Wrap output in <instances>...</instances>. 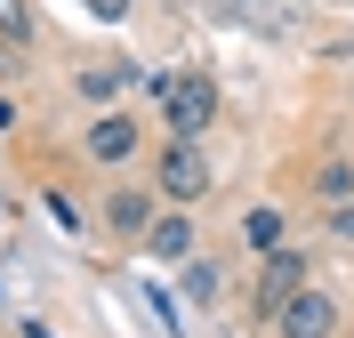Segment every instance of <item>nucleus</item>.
<instances>
[{"mask_svg": "<svg viewBox=\"0 0 354 338\" xmlns=\"http://www.w3.org/2000/svg\"><path fill=\"white\" fill-rule=\"evenodd\" d=\"M161 121H169V137H185V145H194V137L218 121V81H209V73H185V81H169V97H161Z\"/></svg>", "mask_w": 354, "mask_h": 338, "instance_id": "1", "label": "nucleus"}, {"mask_svg": "<svg viewBox=\"0 0 354 338\" xmlns=\"http://www.w3.org/2000/svg\"><path fill=\"white\" fill-rule=\"evenodd\" d=\"M330 234H338V242H354V209H346V202H330Z\"/></svg>", "mask_w": 354, "mask_h": 338, "instance_id": "13", "label": "nucleus"}, {"mask_svg": "<svg viewBox=\"0 0 354 338\" xmlns=\"http://www.w3.org/2000/svg\"><path fill=\"white\" fill-rule=\"evenodd\" d=\"M113 89H121V73H113V65H88V73H81V97H88V105H105Z\"/></svg>", "mask_w": 354, "mask_h": 338, "instance_id": "11", "label": "nucleus"}, {"mask_svg": "<svg viewBox=\"0 0 354 338\" xmlns=\"http://www.w3.org/2000/svg\"><path fill=\"white\" fill-rule=\"evenodd\" d=\"M298 290H306V258H298V250H274V258H266V274H258V298H250V306L274 322Z\"/></svg>", "mask_w": 354, "mask_h": 338, "instance_id": "3", "label": "nucleus"}, {"mask_svg": "<svg viewBox=\"0 0 354 338\" xmlns=\"http://www.w3.org/2000/svg\"><path fill=\"white\" fill-rule=\"evenodd\" d=\"M274 338H338V298L306 282V290H298L282 314H274Z\"/></svg>", "mask_w": 354, "mask_h": 338, "instance_id": "2", "label": "nucleus"}, {"mask_svg": "<svg viewBox=\"0 0 354 338\" xmlns=\"http://www.w3.org/2000/svg\"><path fill=\"white\" fill-rule=\"evenodd\" d=\"M145 250H153L161 266H185V258H194V225H185V209H153V225H145Z\"/></svg>", "mask_w": 354, "mask_h": 338, "instance_id": "5", "label": "nucleus"}, {"mask_svg": "<svg viewBox=\"0 0 354 338\" xmlns=\"http://www.w3.org/2000/svg\"><path fill=\"white\" fill-rule=\"evenodd\" d=\"M242 242L258 250V258H274V250H290V218H282V209H250V218H242Z\"/></svg>", "mask_w": 354, "mask_h": 338, "instance_id": "8", "label": "nucleus"}, {"mask_svg": "<svg viewBox=\"0 0 354 338\" xmlns=\"http://www.w3.org/2000/svg\"><path fill=\"white\" fill-rule=\"evenodd\" d=\"M0 41H32V17H24V0H0Z\"/></svg>", "mask_w": 354, "mask_h": 338, "instance_id": "12", "label": "nucleus"}, {"mask_svg": "<svg viewBox=\"0 0 354 338\" xmlns=\"http://www.w3.org/2000/svg\"><path fill=\"white\" fill-rule=\"evenodd\" d=\"M88 8H97V17H121V8H129V0H88Z\"/></svg>", "mask_w": 354, "mask_h": 338, "instance_id": "14", "label": "nucleus"}, {"mask_svg": "<svg viewBox=\"0 0 354 338\" xmlns=\"http://www.w3.org/2000/svg\"><path fill=\"white\" fill-rule=\"evenodd\" d=\"M185 298H201V306L218 298V266L209 258H185Z\"/></svg>", "mask_w": 354, "mask_h": 338, "instance_id": "10", "label": "nucleus"}, {"mask_svg": "<svg viewBox=\"0 0 354 338\" xmlns=\"http://www.w3.org/2000/svg\"><path fill=\"white\" fill-rule=\"evenodd\" d=\"M161 194H169V202H201V194H209V161H201V145H185V137L161 145Z\"/></svg>", "mask_w": 354, "mask_h": 338, "instance_id": "4", "label": "nucleus"}, {"mask_svg": "<svg viewBox=\"0 0 354 338\" xmlns=\"http://www.w3.org/2000/svg\"><path fill=\"white\" fill-rule=\"evenodd\" d=\"M105 225H113V234H129V242H145V225H153V194H137V185H129V194H113V202H105Z\"/></svg>", "mask_w": 354, "mask_h": 338, "instance_id": "7", "label": "nucleus"}, {"mask_svg": "<svg viewBox=\"0 0 354 338\" xmlns=\"http://www.w3.org/2000/svg\"><path fill=\"white\" fill-rule=\"evenodd\" d=\"M88 153H97V161H129L137 153V121H129V113H105V121L88 129Z\"/></svg>", "mask_w": 354, "mask_h": 338, "instance_id": "6", "label": "nucleus"}, {"mask_svg": "<svg viewBox=\"0 0 354 338\" xmlns=\"http://www.w3.org/2000/svg\"><path fill=\"white\" fill-rule=\"evenodd\" d=\"M314 194H322V202H346L354 194V161H322V169H314Z\"/></svg>", "mask_w": 354, "mask_h": 338, "instance_id": "9", "label": "nucleus"}]
</instances>
